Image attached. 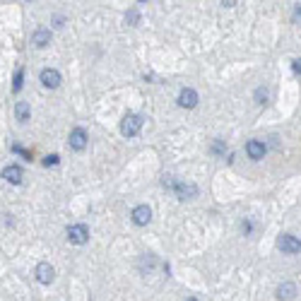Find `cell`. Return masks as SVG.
I'll return each instance as SVG.
<instances>
[{"mask_svg":"<svg viewBox=\"0 0 301 301\" xmlns=\"http://www.w3.org/2000/svg\"><path fill=\"white\" fill-rule=\"evenodd\" d=\"M142 128V116L138 113H126L123 121H121V133H123V138H135Z\"/></svg>","mask_w":301,"mask_h":301,"instance_id":"1","label":"cell"},{"mask_svg":"<svg viewBox=\"0 0 301 301\" xmlns=\"http://www.w3.org/2000/svg\"><path fill=\"white\" fill-rule=\"evenodd\" d=\"M277 248H280L282 253H287V256H294V253H299L301 251V241L296 236H291V234H280Z\"/></svg>","mask_w":301,"mask_h":301,"instance_id":"2","label":"cell"},{"mask_svg":"<svg viewBox=\"0 0 301 301\" xmlns=\"http://www.w3.org/2000/svg\"><path fill=\"white\" fill-rule=\"evenodd\" d=\"M68 241L70 244H75V246H82L89 241V229L85 224H73L68 226Z\"/></svg>","mask_w":301,"mask_h":301,"instance_id":"3","label":"cell"},{"mask_svg":"<svg viewBox=\"0 0 301 301\" xmlns=\"http://www.w3.org/2000/svg\"><path fill=\"white\" fill-rule=\"evenodd\" d=\"M173 193L178 195V200H191L198 195V186L195 183H186V181H176L173 183Z\"/></svg>","mask_w":301,"mask_h":301,"instance_id":"4","label":"cell"},{"mask_svg":"<svg viewBox=\"0 0 301 301\" xmlns=\"http://www.w3.org/2000/svg\"><path fill=\"white\" fill-rule=\"evenodd\" d=\"M43 87H48V89H55V87H61V73L55 70V68H43L41 75H39Z\"/></svg>","mask_w":301,"mask_h":301,"instance_id":"5","label":"cell"},{"mask_svg":"<svg viewBox=\"0 0 301 301\" xmlns=\"http://www.w3.org/2000/svg\"><path fill=\"white\" fill-rule=\"evenodd\" d=\"M68 145H70V150L82 152V150L87 147V133H85L82 128L70 130V138H68Z\"/></svg>","mask_w":301,"mask_h":301,"instance_id":"6","label":"cell"},{"mask_svg":"<svg viewBox=\"0 0 301 301\" xmlns=\"http://www.w3.org/2000/svg\"><path fill=\"white\" fill-rule=\"evenodd\" d=\"M34 275H36V280L41 282V284H51L55 277V270L51 263H39L36 265V270H34Z\"/></svg>","mask_w":301,"mask_h":301,"instance_id":"7","label":"cell"},{"mask_svg":"<svg viewBox=\"0 0 301 301\" xmlns=\"http://www.w3.org/2000/svg\"><path fill=\"white\" fill-rule=\"evenodd\" d=\"M246 152H248V157H251L253 161H260L263 157H265L268 147H265V142L263 140H248L246 142Z\"/></svg>","mask_w":301,"mask_h":301,"instance_id":"8","label":"cell"},{"mask_svg":"<svg viewBox=\"0 0 301 301\" xmlns=\"http://www.w3.org/2000/svg\"><path fill=\"white\" fill-rule=\"evenodd\" d=\"M152 222V210L147 207V205H138L135 210H133V224L138 226H145Z\"/></svg>","mask_w":301,"mask_h":301,"instance_id":"9","label":"cell"},{"mask_svg":"<svg viewBox=\"0 0 301 301\" xmlns=\"http://www.w3.org/2000/svg\"><path fill=\"white\" fill-rule=\"evenodd\" d=\"M195 104H198V92L191 89V87L181 89V94H178V106L181 108H195Z\"/></svg>","mask_w":301,"mask_h":301,"instance_id":"10","label":"cell"},{"mask_svg":"<svg viewBox=\"0 0 301 301\" xmlns=\"http://www.w3.org/2000/svg\"><path fill=\"white\" fill-rule=\"evenodd\" d=\"M22 176H24V173H22V169L17 166V164H8V166L3 169V178H5L8 183H12V186H20Z\"/></svg>","mask_w":301,"mask_h":301,"instance_id":"11","label":"cell"},{"mask_svg":"<svg viewBox=\"0 0 301 301\" xmlns=\"http://www.w3.org/2000/svg\"><path fill=\"white\" fill-rule=\"evenodd\" d=\"M275 294H277L280 301H289V299H294V294H296V284H294V282H282Z\"/></svg>","mask_w":301,"mask_h":301,"instance_id":"12","label":"cell"},{"mask_svg":"<svg viewBox=\"0 0 301 301\" xmlns=\"http://www.w3.org/2000/svg\"><path fill=\"white\" fill-rule=\"evenodd\" d=\"M32 43L36 46V48H43V46H48L51 43V29H46V27H41V29H36L32 36Z\"/></svg>","mask_w":301,"mask_h":301,"instance_id":"13","label":"cell"},{"mask_svg":"<svg viewBox=\"0 0 301 301\" xmlns=\"http://www.w3.org/2000/svg\"><path fill=\"white\" fill-rule=\"evenodd\" d=\"M15 116H17V121H20V123H27V121H29V116H32V108H29V104H27V101H17V106H15Z\"/></svg>","mask_w":301,"mask_h":301,"instance_id":"14","label":"cell"},{"mask_svg":"<svg viewBox=\"0 0 301 301\" xmlns=\"http://www.w3.org/2000/svg\"><path fill=\"white\" fill-rule=\"evenodd\" d=\"M22 80H24V70L17 68V73H15V82H12V92H15V94L22 89Z\"/></svg>","mask_w":301,"mask_h":301,"instance_id":"15","label":"cell"},{"mask_svg":"<svg viewBox=\"0 0 301 301\" xmlns=\"http://www.w3.org/2000/svg\"><path fill=\"white\" fill-rule=\"evenodd\" d=\"M212 152H215V154H224V152H226V142L224 140H215V145H212Z\"/></svg>","mask_w":301,"mask_h":301,"instance_id":"16","label":"cell"},{"mask_svg":"<svg viewBox=\"0 0 301 301\" xmlns=\"http://www.w3.org/2000/svg\"><path fill=\"white\" fill-rule=\"evenodd\" d=\"M12 152H17V154H22L24 159H29V161H32V152H27L24 147H20V145H12Z\"/></svg>","mask_w":301,"mask_h":301,"instance_id":"17","label":"cell"},{"mask_svg":"<svg viewBox=\"0 0 301 301\" xmlns=\"http://www.w3.org/2000/svg\"><path fill=\"white\" fill-rule=\"evenodd\" d=\"M138 20H140V15H138V10H130L128 15H126V22H130V24H133V27H135V24H138Z\"/></svg>","mask_w":301,"mask_h":301,"instance_id":"18","label":"cell"},{"mask_svg":"<svg viewBox=\"0 0 301 301\" xmlns=\"http://www.w3.org/2000/svg\"><path fill=\"white\" fill-rule=\"evenodd\" d=\"M58 161H61V157H58V154H48V157L43 159V166H55Z\"/></svg>","mask_w":301,"mask_h":301,"instance_id":"19","label":"cell"},{"mask_svg":"<svg viewBox=\"0 0 301 301\" xmlns=\"http://www.w3.org/2000/svg\"><path fill=\"white\" fill-rule=\"evenodd\" d=\"M256 99H258V104H265V99H268V89H258V92H256Z\"/></svg>","mask_w":301,"mask_h":301,"instance_id":"20","label":"cell"},{"mask_svg":"<svg viewBox=\"0 0 301 301\" xmlns=\"http://www.w3.org/2000/svg\"><path fill=\"white\" fill-rule=\"evenodd\" d=\"M291 70H294V73H301V58H294V61H291Z\"/></svg>","mask_w":301,"mask_h":301,"instance_id":"21","label":"cell"},{"mask_svg":"<svg viewBox=\"0 0 301 301\" xmlns=\"http://www.w3.org/2000/svg\"><path fill=\"white\" fill-rule=\"evenodd\" d=\"M294 22H296V24H301V5H296V8H294Z\"/></svg>","mask_w":301,"mask_h":301,"instance_id":"22","label":"cell"},{"mask_svg":"<svg viewBox=\"0 0 301 301\" xmlns=\"http://www.w3.org/2000/svg\"><path fill=\"white\" fill-rule=\"evenodd\" d=\"M222 5H224V8H234L236 3H234V0H222Z\"/></svg>","mask_w":301,"mask_h":301,"instance_id":"23","label":"cell"},{"mask_svg":"<svg viewBox=\"0 0 301 301\" xmlns=\"http://www.w3.org/2000/svg\"><path fill=\"white\" fill-rule=\"evenodd\" d=\"M186 301H200V299H198V296H188V299H186Z\"/></svg>","mask_w":301,"mask_h":301,"instance_id":"24","label":"cell"}]
</instances>
